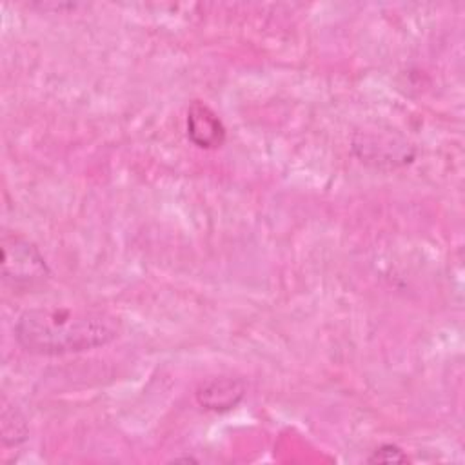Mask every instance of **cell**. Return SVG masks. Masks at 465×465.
I'll return each instance as SVG.
<instances>
[{
  "mask_svg": "<svg viewBox=\"0 0 465 465\" xmlns=\"http://www.w3.org/2000/svg\"><path fill=\"white\" fill-rule=\"evenodd\" d=\"M114 316L85 307L42 305L24 311L15 323L16 343L31 354L64 356L104 347L118 338Z\"/></svg>",
  "mask_w": 465,
  "mask_h": 465,
  "instance_id": "6da1fadb",
  "label": "cell"
},
{
  "mask_svg": "<svg viewBox=\"0 0 465 465\" xmlns=\"http://www.w3.org/2000/svg\"><path fill=\"white\" fill-rule=\"evenodd\" d=\"M2 280L15 291H31L51 278V267L35 242L20 232H2Z\"/></svg>",
  "mask_w": 465,
  "mask_h": 465,
  "instance_id": "7a4b0ae2",
  "label": "cell"
},
{
  "mask_svg": "<svg viewBox=\"0 0 465 465\" xmlns=\"http://www.w3.org/2000/svg\"><path fill=\"white\" fill-rule=\"evenodd\" d=\"M187 136L200 149H216L225 142V125L203 102L194 100L187 109Z\"/></svg>",
  "mask_w": 465,
  "mask_h": 465,
  "instance_id": "3957f363",
  "label": "cell"
},
{
  "mask_svg": "<svg viewBox=\"0 0 465 465\" xmlns=\"http://www.w3.org/2000/svg\"><path fill=\"white\" fill-rule=\"evenodd\" d=\"M245 396V383L238 378L220 376L203 381L196 391V401L202 409L225 412L234 409Z\"/></svg>",
  "mask_w": 465,
  "mask_h": 465,
  "instance_id": "277c9868",
  "label": "cell"
},
{
  "mask_svg": "<svg viewBox=\"0 0 465 465\" xmlns=\"http://www.w3.org/2000/svg\"><path fill=\"white\" fill-rule=\"evenodd\" d=\"M2 443L5 447H18L27 440V421L22 416V412L15 407L4 401L2 407Z\"/></svg>",
  "mask_w": 465,
  "mask_h": 465,
  "instance_id": "5b68a950",
  "label": "cell"
},
{
  "mask_svg": "<svg viewBox=\"0 0 465 465\" xmlns=\"http://www.w3.org/2000/svg\"><path fill=\"white\" fill-rule=\"evenodd\" d=\"M369 461L371 463H405L409 461V458L398 445L383 443L369 456Z\"/></svg>",
  "mask_w": 465,
  "mask_h": 465,
  "instance_id": "8992f818",
  "label": "cell"
}]
</instances>
